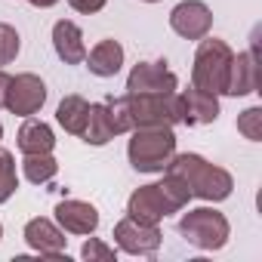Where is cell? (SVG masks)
<instances>
[{"instance_id":"obj_1","label":"cell","mask_w":262,"mask_h":262,"mask_svg":"<svg viewBox=\"0 0 262 262\" xmlns=\"http://www.w3.org/2000/svg\"><path fill=\"white\" fill-rule=\"evenodd\" d=\"M167 173L185 179V185L191 188V198H201V201H225L234 188V179L228 170L204 161L201 155H173L170 164H167Z\"/></svg>"},{"instance_id":"obj_2","label":"cell","mask_w":262,"mask_h":262,"mask_svg":"<svg viewBox=\"0 0 262 262\" xmlns=\"http://www.w3.org/2000/svg\"><path fill=\"white\" fill-rule=\"evenodd\" d=\"M176 155L173 126H136L126 145V158L139 173H164L170 158Z\"/></svg>"},{"instance_id":"obj_3","label":"cell","mask_w":262,"mask_h":262,"mask_svg":"<svg viewBox=\"0 0 262 262\" xmlns=\"http://www.w3.org/2000/svg\"><path fill=\"white\" fill-rule=\"evenodd\" d=\"M231 59H234V53L228 50L225 40L201 37V47H198L194 65H191V86H198L204 93H213V96L225 93L228 90Z\"/></svg>"},{"instance_id":"obj_4","label":"cell","mask_w":262,"mask_h":262,"mask_svg":"<svg viewBox=\"0 0 262 262\" xmlns=\"http://www.w3.org/2000/svg\"><path fill=\"white\" fill-rule=\"evenodd\" d=\"M129 123L136 126H176L182 123V96L173 93H126Z\"/></svg>"},{"instance_id":"obj_5","label":"cell","mask_w":262,"mask_h":262,"mask_svg":"<svg viewBox=\"0 0 262 262\" xmlns=\"http://www.w3.org/2000/svg\"><path fill=\"white\" fill-rule=\"evenodd\" d=\"M228 219L213 210V207H198V210H188L182 219H179V234L198 247V250H222L228 244Z\"/></svg>"},{"instance_id":"obj_6","label":"cell","mask_w":262,"mask_h":262,"mask_svg":"<svg viewBox=\"0 0 262 262\" xmlns=\"http://www.w3.org/2000/svg\"><path fill=\"white\" fill-rule=\"evenodd\" d=\"M47 102V83L37 74H16L7 86V108L19 117H31Z\"/></svg>"},{"instance_id":"obj_7","label":"cell","mask_w":262,"mask_h":262,"mask_svg":"<svg viewBox=\"0 0 262 262\" xmlns=\"http://www.w3.org/2000/svg\"><path fill=\"white\" fill-rule=\"evenodd\" d=\"M161 237L164 234H161L158 225H145V222H136V219H129V216L114 225V241L129 256H151V253H158Z\"/></svg>"},{"instance_id":"obj_8","label":"cell","mask_w":262,"mask_h":262,"mask_svg":"<svg viewBox=\"0 0 262 262\" xmlns=\"http://www.w3.org/2000/svg\"><path fill=\"white\" fill-rule=\"evenodd\" d=\"M170 28L185 37V40H201L213 28V13L201 0H182V4L170 13Z\"/></svg>"},{"instance_id":"obj_9","label":"cell","mask_w":262,"mask_h":262,"mask_svg":"<svg viewBox=\"0 0 262 262\" xmlns=\"http://www.w3.org/2000/svg\"><path fill=\"white\" fill-rule=\"evenodd\" d=\"M176 83L167 62H139L126 77V93H173Z\"/></svg>"},{"instance_id":"obj_10","label":"cell","mask_w":262,"mask_h":262,"mask_svg":"<svg viewBox=\"0 0 262 262\" xmlns=\"http://www.w3.org/2000/svg\"><path fill=\"white\" fill-rule=\"evenodd\" d=\"M126 216L136 219V222H145V225H158L164 216H170V207L161 194L158 185H142L129 194L126 201Z\"/></svg>"},{"instance_id":"obj_11","label":"cell","mask_w":262,"mask_h":262,"mask_svg":"<svg viewBox=\"0 0 262 262\" xmlns=\"http://www.w3.org/2000/svg\"><path fill=\"white\" fill-rule=\"evenodd\" d=\"M25 241L31 250H37L40 256H50V259H62L65 247H68V237L43 216H37L25 225Z\"/></svg>"},{"instance_id":"obj_12","label":"cell","mask_w":262,"mask_h":262,"mask_svg":"<svg viewBox=\"0 0 262 262\" xmlns=\"http://www.w3.org/2000/svg\"><path fill=\"white\" fill-rule=\"evenodd\" d=\"M182 96V123L188 126H204L219 117V99L213 93H204L198 86H188Z\"/></svg>"},{"instance_id":"obj_13","label":"cell","mask_w":262,"mask_h":262,"mask_svg":"<svg viewBox=\"0 0 262 262\" xmlns=\"http://www.w3.org/2000/svg\"><path fill=\"white\" fill-rule=\"evenodd\" d=\"M56 219L71 234H93L99 228V213L86 201H62L56 207Z\"/></svg>"},{"instance_id":"obj_14","label":"cell","mask_w":262,"mask_h":262,"mask_svg":"<svg viewBox=\"0 0 262 262\" xmlns=\"http://www.w3.org/2000/svg\"><path fill=\"white\" fill-rule=\"evenodd\" d=\"M53 47H56V56H59L65 65H80V62L86 59L83 31H80L74 22H68V19H62V22L53 25Z\"/></svg>"},{"instance_id":"obj_15","label":"cell","mask_w":262,"mask_h":262,"mask_svg":"<svg viewBox=\"0 0 262 262\" xmlns=\"http://www.w3.org/2000/svg\"><path fill=\"white\" fill-rule=\"evenodd\" d=\"M259 86V65H256V53H237L231 59V71H228V90L225 96H250Z\"/></svg>"},{"instance_id":"obj_16","label":"cell","mask_w":262,"mask_h":262,"mask_svg":"<svg viewBox=\"0 0 262 262\" xmlns=\"http://www.w3.org/2000/svg\"><path fill=\"white\" fill-rule=\"evenodd\" d=\"M83 62L96 77H114L123 65V47L117 40H99Z\"/></svg>"},{"instance_id":"obj_17","label":"cell","mask_w":262,"mask_h":262,"mask_svg":"<svg viewBox=\"0 0 262 262\" xmlns=\"http://www.w3.org/2000/svg\"><path fill=\"white\" fill-rule=\"evenodd\" d=\"M53 145H56V136H53L50 123L34 120V117H28L22 123V129H19V151L22 155H47V151H53Z\"/></svg>"},{"instance_id":"obj_18","label":"cell","mask_w":262,"mask_h":262,"mask_svg":"<svg viewBox=\"0 0 262 262\" xmlns=\"http://www.w3.org/2000/svg\"><path fill=\"white\" fill-rule=\"evenodd\" d=\"M86 117H90V102L83 96H65L56 108V120L62 123L65 133L71 136H80L83 126H86Z\"/></svg>"},{"instance_id":"obj_19","label":"cell","mask_w":262,"mask_h":262,"mask_svg":"<svg viewBox=\"0 0 262 262\" xmlns=\"http://www.w3.org/2000/svg\"><path fill=\"white\" fill-rule=\"evenodd\" d=\"M80 136L90 145H108L114 139V126H111V117H108L105 102H93L90 105V117H86V126H83Z\"/></svg>"},{"instance_id":"obj_20","label":"cell","mask_w":262,"mask_h":262,"mask_svg":"<svg viewBox=\"0 0 262 262\" xmlns=\"http://www.w3.org/2000/svg\"><path fill=\"white\" fill-rule=\"evenodd\" d=\"M22 170H25V179L28 182H34V185H43V182H50V179H56V173H59V164H56V158L47 151V155H25V164H22Z\"/></svg>"},{"instance_id":"obj_21","label":"cell","mask_w":262,"mask_h":262,"mask_svg":"<svg viewBox=\"0 0 262 262\" xmlns=\"http://www.w3.org/2000/svg\"><path fill=\"white\" fill-rule=\"evenodd\" d=\"M158 188H161V194H164V201H167L170 213L182 210V207L191 201V188L185 185V179H179V176H173V173H167V176H164V182H158Z\"/></svg>"},{"instance_id":"obj_22","label":"cell","mask_w":262,"mask_h":262,"mask_svg":"<svg viewBox=\"0 0 262 262\" xmlns=\"http://www.w3.org/2000/svg\"><path fill=\"white\" fill-rule=\"evenodd\" d=\"M19 188V176H16V158L10 151L0 148V204H7Z\"/></svg>"},{"instance_id":"obj_23","label":"cell","mask_w":262,"mask_h":262,"mask_svg":"<svg viewBox=\"0 0 262 262\" xmlns=\"http://www.w3.org/2000/svg\"><path fill=\"white\" fill-rule=\"evenodd\" d=\"M237 133H241L244 139H250V142H259V139H262V108H259V105L247 108V111L237 117Z\"/></svg>"},{"instance_id":"obj_24","label":"cell","mask_w":262,"mask_h":262,"mask_svg":"<svg viewBox=\"0 0 262 262\" xmlns=\"http://www.w3.org/2000/svg\"><path fill=\"white\" fill-rule=\"evenodd\" d=\"M105 108H108V117H111V126H114V136L129 133V129H133V123H129V108H126V96L108 99Z\"/></svg>"},{"instance_id":"obj_25","label":"cell","mask_w":262,"mask_h":262,"mask_svg":"<svg viewBox=\"0 0 262 262\" xmlns=\"http://www.w3.org/2000/svg\"><path fill=\"white\" fill-rule=\"evenodd\" d=\"M19 56V34L13 25L0 22V65H10Z\"/></svg>"},{"instance_id":"obj_26","label":"cell","mask_w":262,"mask_h":262,"mask_svg":"<svg viewBox=\"0 0 262 262\" xmlns=\"http://www.w3.org/2000/svg\"><path fill=\"white\" fill-rule=\"evenodd\" d=\"M80 256H83V259H90V262H111V259H114V250H111L108 244H102L99 237H90V241L83 244Z\"/></svg>"},{"instance_id":"obj_27","label":"cell","mask_w":262,"mask_h":262,"mask_svg":"<svg viewBox=\"0 0 262 262\" xmlns=\"http://www.w3.org/2000/svg\"><path fill=\"white\" fill-rule=\"evenodd\" d=\"M71 4V10H77V13H83V16H93V13H99L108 0H68Z\"/></svg>"},{"instance_id":"obj_28","label":"cell","mask_w":262,"mask_h":262,"mask_svg":"<svg viewBox=\"0 0 262 262\" xmlns=\"http://www.w3.org/2000/svg\"><path fill=\"white\" fill-rule=\"evenodd\" d=\"M7 86H10V74L0 71V108H7Z\"/></svg>"},{"instance_id":"obj_29","label":"cell","mask_w":262,"mask_h":262,"mask_svg":"<svg viewBox=\"0 0 262 262\" xmlns=\"http://www.w3.org/2000/svg\"><path fill=\"white\" fill-rule=\"evenodd\" d=\"M28 4H31V7H37V10H47V7H56L59 0H28Z\"/></svg>"},{"instance_id":"obj_30","label":"cell","mask_w":262,"mask_h":262,"mask_svg":"<svg viewBox=\"0 0 262 262\" xmlns=\"http://www.w3.org/2000/svg\"><path fill=\"white\" fill-rule=\"evenodd\" d=\"M0 139H4V123H0Z\"/></svg>"},{"instance_id":"obj_31","label":"cell","mask_w":262,"mask_h":262,"mask_svg":"<svg viewBox=\"0 0 262 262\" xmlns=\"http://www.w3.org/2000/svg\"><path fill=\"white\" fill-rule=\"evenodd\" d=\"M145 4H158V0H145Z\"/></svg>"},{"instance_id":"obj_32","label":"cell","mask_w":262,"mask_h":262,"mask_svg":"<svg viewBox=\"0 0 262 262\" xmlns=\"http://www.w3.org/2000/svg\"><path fill=\"white\" fill-rule=\"evenodd\" d=\"M0 237H4V225H0Z\"/></svg>"}]
</instances>
